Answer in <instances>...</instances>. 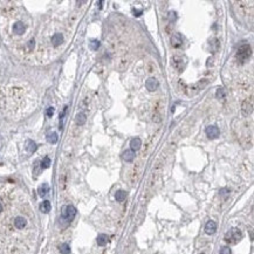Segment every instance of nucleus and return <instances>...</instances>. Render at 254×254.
<instances>
[{
	"label": "nucleus",
	"instance_id": "nucleus-12",
	"mask_svg": "<svg viewBox=\"0 0 254 254\" xmlns=\"http://www.w3.org/2000/svg\"><path fill=\"white\" fill-rule=\"evenodd\" d=\"M122 158H123L125 162H128V163L132 162V160L135 159V151H132L131 149H130V150H126V151H124V152H123V155H122Z\"/></svg>",
	"mask_w": 254,
	"mask_h": 254
},
{
	"label": "nucleus",
	"instance_id": "nucleus-24",
	"mask_svg": "<svg viewBox=\"0 0 254 254\" xmlns=\"http://www.w3.org/2000/svg\"><path fill=\"white\" fill-rule=\"evenodd\" d=\"M89 47H90V49H92V50H97L98 47H99V41H98V40H91L90 43H89Z\"/></svg>",
	"mask_w": 254,
	"mask_h": 254
},
{
	"label": "nucleus",
	"instance_id": "nucleus-29",
	"mask_svg": "<svg viewBox=\"0 0 254 254\" xmlns=\"http://www.w3.org/2000/svg\"><path fill=\"white\" fill-rule=\"evenodd\" d=\"M131 11H132V14H133L135 16H139V15H142V13H143V9H137V8H132Z\"/></svg>",
	"mask_w": 254,
	"mask_h": 254
},
{
	"label": "nucleus",
	"instance_id": "nucleus-30",
	"mask_svg": "<svg viewBox=\"0 0 254 254\" xmlns=\"http://www.w3.org/2000/svg\"><path fill=\"white\" fill-rule=\"evenodd\" d=\"M46 114H47L48 117H52L53 114H54V108H53V107H49V108L47 109V112H46Z\"/></svg>",
	"mask_w": 254,
	"mask_h": 254
},
{
	"label": "nucleus",
	"instance_id": "nucleus-28",
	"mask_svg": "<svg viewBox=\"0 0 254 254\" xmlns=\"http://www.w3.org/2000/svg\"><path fill=\"white\" fill-rule=\"evenodd\" d=\"M66 112H67V107H64L63 108V111H62V114L60 115V129H62V125H63V117H64V115H66Z\"/></svg>",
	"mask_w": 254,
	"mask_h": 254
},
{
	"label": "nucleus",
	"instance_id": "nucleus-21",
	"mask_svg": "<svg viewBox=\"0 0 254 254\" xmlns=\"http://www.w3.org/2000/svg\"><path fill=\"white\" fill-rule=\"evenodd\" d=\"M26 149H27L29 152H34V151L36 150V144H35L32 139H29V140L26 142Z\"/></svg>",
	"mask_w": 254,
	"mask_h": 254
},
{
	"label": "nucleus",
	"instance_id": "nucleus-16",
	"mask_svg": "<svg viewBox=\"0 0 254 254\" xmlns=\"http://www.w3.org/2000/svg\"><path fill=\"white\" fill-rule=\"evenodd\" d=\"M50 208H52V205H50V202L48 200H44V201H42L40 204V211L42 213H48L50 211Z\"/></svg>",
	"mask_w": 254,
	"mask_h": 254
},
{
	"label": "nucleus",
	"instance_id": "nucleus-11",
	"mask_svg": "<svg viewBox=\"0 0 254 254\" xmlns=\"http://www.w3.org/2000/svg\"><path fill=\"white\" fill-rule=\"evenodd\" d=\"M215 231H217V224H215V221L208 220L206 222V225H205V232H206V234H213V233H215Z\"/></svg>",
	"mask_w": 254,
	"mask_h": 254
},
{
	"label": "nucleus",
	"instance_id": "nucleus-18",
	"mask_svg": "<svg viewBox=\"0 0 254 254\" xmlns=\"http://www.w3.org/2000/svg\"><path fill=\"white\" fill-rule=\"evenodd\" d=\"M85 121H87V116H85L84 112H78L76 115V123L78 125H83L85 123Z\"/></svg>",
	"mask_w": 254,
	"mask_h": 254
},
{
	"label": "nucleus",
	"instance_id": "nucleus-9",
	"mask_svg": "<svg viewBox=\"0 0 254 254\" xmlns=\"http://www.w3.org/2000/svg\"><path fill=\"white\" fill-rule=\"evenodd\" d=\"M158 87H159V83H158V81H157L156 78H153V77H150V78L145 82V88H146L149 91H155V90L158 89Z\"/></svg>",
	"mask_w": 254,
	"mask_h": 254
},
{
	"label": "nucleus",
	"instance_id": "nucleus-3",
	"mask_svg": "<svg viewBox=\"0 0 254 254\" xmlns=\"http://www.w3.org/2000/svg\"><path fill=\"white\" fill-rule=\"evenodd\" d=\"M250 52L252 50H250L249 44H242L241 47H239V49L236 52V59H238V61L241 62V63L246 62L249 59V56H250Z\"/></svg>",
	"mask_w": 254,
	"mask_h": 254
},
{
	"label": "nucleus",
	"instance_id": "nucleus-15",
	"mask_svg": "<svg viewBox=\"0 0 254 254\" xmlns=\"http://www.w3.org/2000/svg\"><path fill=\"white\" fill-rule=\"evenodd\" d=\"M62 42H63V36H62V34L56 33V34H54V35L52 36V43H53L54 46H59V44H61Z\"/></svg>",
	"mask_w": 254,
	"mask_h": 254
},
{
	"label": "nucleus",
	"instance_id": "nucleus-23",
	"mask_svg": "<svg viewBox=\"0 0 254 254\" xmlns=\"http://www.w3.org/2000/svg\"><path fill=\"white\" fill-rule=\"evenodd\" d=\"M49 165H50V158H49V157H44V158L41 160V163H40V166H41L42 170L49 167Z\"/></svg>",
	"mask_w": 254,
	"mask_h": 254
},
{
	"label": "nucleus",
	"instance_id": "nucleus-25",
	"mask_svg": "<svg viewBox=\"0 0 254 254\" xmlns=\"http://www.w3.org/2000/svg\"><path fill=\"white\" fill-rule=\"evenodd\" d=\"M215 96H217V98H224L225 97V90L222 88H219L215 92Z\"/></svg>",
	"mask_w": 254,
	"mask_h": 254
},
{
	"label": "nucleus",
	"instance_id": "nucleus-13",
	"mask_svg": "<svg viewBox=\"0 0 254 254\" xmlns=\"http://www.w3.org/2000/svg\"><path fill=\"white\" fill-rule=\"evenodd\" d=\"M96 241H97V245H98V246H105V245L108 243V241H109V238H108L107 234L101 233V234H98Z\"/></svg>",
	"mask_w": 254,
	"mask_h": 254
},
{
	"label": "nucleus",
	"instance_id": "nucleus-14",
	"mask_svg": "<svg viewBox=\"0 0 254 254\" xmlns=\"http://www.w3.org/2000/svg\"><path fill=\"white\" fill-rule=\"evenodd\" d=\"M130 146H131V150H132V151H136V150L140 149V146H142V140H140L138 137H136V138L131 139Z\"/></svg>",
	"mask_w": 254,
	"mask_h": 254
},
{
	"label": "nucleus",
	"instance_id": "nucleus-19",
	"mask_svg": "<svg viewBox=\"0 0 254 254\" xmlns=\"http://www.w3.org/2000/svg\"><path fill=\"white\" fill-rule=\"evenodd\" d=\"M125 199H126V192H125V191L119 190V191L116 192V200H117L118 202H123Z\"/></svg>",
	"mask_w": 254,
	"mask_h": 254
},
{
	"label": "nucleus",
	"instance_id": "nucleus-4",
	"mask_svg": "<svg viewBox=\"0 0 254 254\" xmlns=\"http://www.w3.org/2000/svg\"><path fill=\"white\" fill-rule=\"evenodd\" d=\"M241 110H242V114L246 115V116H248L252 112V110H253V99H252V97H249V99L247 98V99L243 101V103L241 105Z\"/></svg>",
	"mask_w": 254,
	"mask_h": 254
},
{
	"label": "nucleus",
	"instance_id": "nucleus-17",
	"mask_svg": "<svg viewBox=\"0 0 254 254\" xmlns=\"http://www.w3.org/2000/svg\"><path fill=\"white\" fill-rule=\"evenodd\" d=\"M37 192H39V195H40V197H44V195L49 192V186H48V184H42V185L37 188Z\"/></svg>",
	"mask_w": 254,
	"mask_h": 254
},
{
	"label": "nucleus",
	"instance_id": "nucleus-8",
	"mask_svg": "<svg viewBox=\"0 0 254 254\" xmlns=\"http://www.w3.org/2000/svg\"><path fill=\"white\" fill-rule=\"evenodd\" d=\"M205 132H206V135H207L208 138H217V137L219 136V133H220L219 129H218L215 125H208V126L206 128Z\"/></svg>",
	"mask_w": 254,
	"mask_h": 254
},
{
	"label": "nucleus",
	"instance_id": "nucleus-1",
	"mask_svg": "<svg viewBox=\"0 0 254 254\" xmlns=\"http://www.w3.org/2000/svg\"><path fill=\"white\" fill-rule=\"evenodd\" d=\"M76 215V208L73 205H64L61 210V219L67 224L71 222Z\"/></svg>",
	"mask_w": 254,
	"mask_h": 254
},
{
	"label": "nucleus",
	"instance_id": "nucleus-20",
	"mask_svg": "<svg viewBox=\"0 0 254 254\" xmlns=\"http://www.w3.org/2000/svg\"><path fill=\"white\" fill-rule=\"evenodd\" d=\"M47 140L49 142V143H52V144H55L56 142H57V133L56 132H49L48 135H47Z\"/></svg>",
	"mask_w": 254,
	"mask_h": 254
},
{
	"label": "nucleus",
	"instance_id": "nucleus-10",
	"mask_svg": "<svg viewBox=\"0 0 254 254\" xmlns=\"http://www.w3.org/2000/svg\"><path fill=\"white\" fill-rule=\"evenodd\" d=\"M171 44L174 47V48H178L183 44V37L179 33H176L171 36Z\"/></svg>",
	"mask_w": 254,
	"mask_h": 254
},
{
	"label": "nucleus",
	"instance_id": "nucleus-31",
	"mask_svg": "<svg viewBox=\"0 0 254 254\" xmlns=\"http://www.w3.org/2000/svg\"><path fill=\"white\" fill-rule=\"evenodd\" d=\"M219 193H220V195H227L229 193V190L228 188H221Z\"/></svg>",
	"mask_w": 254,
	"mask_h": 254
},
{
	"label": "nucleus",
	"instance_id": "nucleus-7",
	"mask_svg": "<svg viewBox=\"0 0 254 254\" xmlns=\"http://www.w3.org/2000/svg\"><path fill=\"white\" fill-rule=\"evenodd\" d=\"M172 64L178 71H183V69L185 67V62H184V59L181 56H174L172 59Z\"/></svg>",
	"mask_w": 254,
	"mask_h": 254
},
{
	"label": "nucleus",
	"instance_id": "nucleus-33",
	"mask_svg": "<svg viewBox=\"0 0 254 254\" xmlns=\"http://www.w3.org/2000/svg\"><path fill=\"white\" fill-rule=\"evenodd\" d=\"M201 254H204V253H201Z\"/></svg>",
	"mask_w": 254,
	"mask_h": 254
},
{
	"label": "nucleus",
	"instance_id": "nucleus-22",
	"mask_svg": "<svg viewBox=\"0 0 254 254\" xmlns=\"http://www.w3.org/2000/svg\"><path fill=\"white\" fill-rule=\"evenodd\" d=\"M60 253L61 254H69L70 253V247H69V245L68 243H62V245H60Z\"/></svg>",
	"mask_w": 254,
	"mask_h": 254
},
{
	"label": "nucleus",
	"instance_id": "nucleus-2",
	"mask_svg": "<svg viewBox=\"0 0 254 254\" xmlns=\"http://www.w3.org/2000/svg\"><path fill=\"white\" fill-rule=\"evenodd\" d=\"M242 238V233L239 228L236 227H233L231 228L226 234H225V240L227 242H231V243H236L240 239Z\"/></svg>",
	"mask_w": 254,
	"mask_h": 254
},
{
	"label": "nucleus",
	"instance_id": "nucleus-26",
	"mask_svg": "<svg viewBox=\"0 0 254 254\" xmlns=\"http://www.w3.org/2000/svg\"><path fill=\"white\" fill-rule=\"evenodd\" d=\"M219 254H232V250H231V248H229V247H227V246H224V247H221V249H220Z\"/></svg>",
	"mask_w": 254,
	"mask_h": 254
},
{
	"label": "nucleus",
	"instance_id": "nucleus-5",
	"mask_svg": "<svg viewBox=\"0 0 254 254\" xmlns=\"http://www.w3.org/2000/svg\"><path fill=\"white\" fill-rule=\"evenodd\" d=\"M13 225L16 229H23L26 226H27V219L22 215H18L14 218L13 220Z\"/></svg>",
	"mask_w": 254,
	"mask_h": 254
},
{
	"label": "nucleus",
	"instance_id": "nucleus-27",
	"mask_svg": "<svg viewBox=\"0 0 254 254\" xmlns=\"http://www.w3.org/2000/svg\"><path fill=\"white\" fill-rule=\"evenodd\" d=\"M167 18H169L170 22H173V21L177 19V14H176V12H173V11L169 12V14H167Z\"/></svg>",
	"mask_w": 254,
	"mask_h": 254
},
{
	"label": "nucleus",
	"instance_id": "nucleus-32",
	"mask_svg": "<svg viewBox=\"0 0 254 254\" xmlns=\"http://www.w3.org/2000/svg\"><path fill=\"white\" fill-rule=\"evenodd\" d=\"M2 212V205H1V202H0V213Z\"/></svg>",
	"mask_w": 254,
	"mask_h": 254
},
{
	"label": "nucleus",
	"instance_id": "nucleus-6",
	"mask_svg": "<svg viewBox=\"0 0 254 254\" xmlns=\"http://www.w3.org/2000/svg\"><path fill=\"white\" fill-rule=\"evenodd\" d=\"M26 32V25L21 21H16L13 25V33L15 35H22Z\"/></svg>",
	"mask_w": 254,
	"mask_h": 254
}]
</instances>
